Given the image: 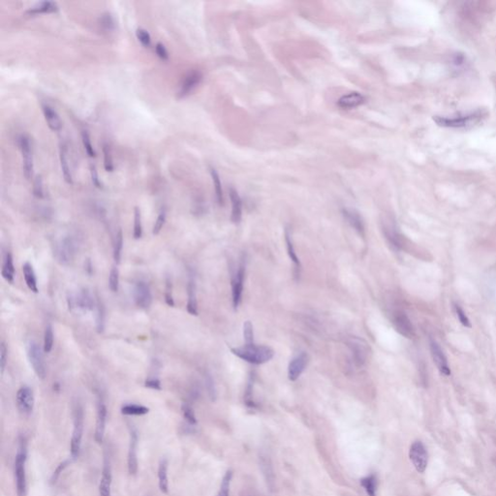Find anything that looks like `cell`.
<instances>
[{
    "label": "cell",
    "mask_w": 496,
    "mask_h": 496,
    "mask_svg": "<svg viewBox=\"0 0 496 496\" xmlns=\"http://www.w3.org/2000/svg\"><path fill=\"white\" fill-rule=\"evenodd\" d=\"M231 480H232V472L228 471L223 477L222 483L220 485V490H219L217 496H229Z\"/></svg>",
    "instance_id": "f6af8a7d"
},
{
    "label": "cell",
    "mask_w": 496,
    "mask_h": 496,
    "mask_svg": "<svg viewBox=\"0 0 496 496\" xmlns=\"http://www.w3.org/2000/svg\"><path fill=\"white\" fill-rule=\"evenodd\" d=\"M231 352L241 360L253 364H263L272 360L274 356L272 348L263 345H244L243 347L232 348Z\"/></svg>",
    "instance_id": "6da1fadb"
},
{
    "label": "cell",
    "mask_w": 496,
    "mask_h": 496,
    "mask_svg": "<svg viewBox=\"0 0 496 496\" xmlns=\"http://www.w3.org/2000/svg\"><path fill=\"white\" fill-rule=\"evenodd\" d=\"M90 174H91V179H92L93 184L96 186L97 188H101L102 184L100 182L98 173H97V170H96V168H95L94 165H91L90 166Z\"/></svg>",
    "instance_id": "6f0895ef"
},
{
    "label": "cell",
    "mask_w": 496,
    "mask_h": 496,
    "mask_svg": "<svg viewBox=\"0 0 496 496\" xmlns=\"http://www.w3.org/2000/svg\"><path fill=\"white\" fill-rule=\"evenodd\" d=\"M165 300L166 303L170 306H174V301L173 298V292H172V282L170 279H167L166 282V291H165Z\"/></svg>",
    "instance_id": "f5cc1de1"
},
{
    "label": "cell",
    "mask_w": 496,
    "mask_h": 496,
    "mask_svg": "<svg viewBox=\"0 0 496 496\" xmlns=\"http://www.w3.org/2000/svg\"><path fill=\"white\" fill-rule=\"evenodd\" d=\"M101 25L103 27H105L107 30H111V29H112L114 27V23H113L112 16L110 14L103 15L102 21H101Z\"/></svg>",
    "instance_id": "9f6ffc18"
},
{
    "label": "cell",
    "mask_w": 496,
    "mask_h": 496,
    "mask_svg": "<svg viewBox=\"0 0 496 496\" xmlns=\"http://www.w3.org/2000/svg\"><path fill=\"white\" fill-rule=\"evenodd\" d=\"M181 410H182V414H183V417H184L186 422H188L189 424H191V425L197 424V419H196L194 410H193V408L190 405L184 403L182 405V407H181Z\"/></svg>",
    "instance_id": "ee69618b"
},
{
    "label": "cell",
    "mask_w": 496,
    "mask_h": 496,
    "mask_svg": "<svg viewBox=\"0 0 496 496\" xmlns=\"http://www.w3.org/2000/svg\"><path fill=\"white\" fill-rule=\"evenodd\" d=\"M68 463H69V461H64L63 463H61V464L57 467V469H56L55 471L53 472V475H52V477H51V483H55V482H56V480H57V478H58L59 474L63 471V469L67 466V464H68Z\"/></svg>",
    "instance_id": "680465c9"
},
{
    "label": "cell",
    "mask_w": 496,
    "mask_h": 496,
    "mask_svg": "<svg viewBox=\"0 0 496 496\" xmlns=\"http://www.w3.org/2000/svg\"><path fill=\"white\" fill-rule=\"evenodd\" d=\"M149 412L148 407L135 403L125 404L121 407V413L126 416H144L147 415Z\"/></svg>",
    "instance_id": "1f68e13d"
},
{
    "label": "cell",
    "mask_w": 496,
    "mask_h": 496,
    "mask_svg": "<svg viewBox=\"0 0 496 496\" xmlns=\"http://www.w3.org/2000/svg\"><path fill=\"white\" fill-rule=\"evenodd\" d=\"M137 38L138 40L140 41V43L145 46V47H149L150 46V43H151V38H150V35H149V32L146 30V29H143V28H138L136 31Z\"/></svg>",
    "instance_id": "7dc6e473"
},
{
    "label": "cell",
    "mask_w": 496,
    "mask_h": 496,
    "mask_svg": "<svg viewBox=\"0 0 496 496\" xmlns=\"http://www.w3.org/2000/svg\"><path fill=\"white\" fill-rule=\"evenodd\" d=\"M82 140H83L84 148H85L86 151H87V155L89 157H95L96 156V152H95V150L93 149V146L91 144L90 137L88 135L87 131H85V130L82 132Z\"/></svg>",
    "instance_id": "bcb514c9"
},
{
    "label": "cell",
    "mask_w": 496,
    "mask_h": 496,
    "mask_svg": "<svg viewBox=\"0 0 496 496\" xmlns=\"http://www.w3.org/2000/svg\"><path fill=\"white\" fill-rule=\"evenodd\" d=\"M187 295H188V300H187V305H186L187 312L190 315L197 316L198 315V301H197V296H196V285L192 279L189 280L188 285H187Z\"/></svg>",
    "instance_id": "d4e9b609"
},
{
    "label": "cell",
    "mask_w": 496,
    "mask_h": 496,
    "mask_svg": "<svg viewBox=\"0 0 496 496\" xmlns=\"http://www.w3.org/2000/svg\"><path fill=\"white\" fill-rule=\"evenodd\" d=\"M211 174L212 181H213V185H214L216 201L220 206H222L224 203L223 189H222V184H221L219 174L216 172V170L213 168H211Z\"/></svg>",
    "instance_id": "d6a6232c"
},
{
    "label": "cell",
    "mask_w": 496,
    "mask_h": 496,
    "mask_svg": "<svg viewBox=\"0 0 496 496\" xmlns=\"http://www.w3.org/2000/svg\"><path fill=\"white\" fill-rule=\"evenodd\" d=\"M58 10V6L55 2L52 1H44L41 2L34 7L30 8L27 14L29 15H37V14H45V13L56 12Z\"/></svg>",
    "instance_id": "f546056e"
},
{
    "label": "cell",
    "mask_w": 496,
    "mask_h": 496,
    "mask_svg": "<svg viewBox=\"0 0 496 496\" xmlns=\"http://www.w3.org/2000/svg\"><path fill=\"white\" fill-rule=\"evenodd\" d=\"M68 303L69 307L79 308L82 311H91L96 307V301L87 289H82L77 294L70 296Z\"/></svg>",
    "instance_id": "ba28073f"
},
{
    "label": "cell",
    "mask_w": 496,
    "mask_h": 496,
    "mask_svg": "<svg viewBox=\"0 0 496 496\" xmlns=\"http://www.w3.org/2000/svg\"><path fill=\"white\" fill-rule=\"evenodd\" d=\"M205 384H206V389L208 391L209 397L212 401H214L216 399V388H215L213 378L209 373L205 374Z\"/></svg>",
    "instance_id": "b9f144b4"
},
{
    "label": "cell",
    "mask_w": 496,
    "mask_h": 496,
    "mask_svg": "<svg viewBox=\"0 0 496 496\" xmlns=\"http://www.w3.org/2000/svg\"><path fill=\"white\" fill-rule=\"evenodd\" d=\"M409 459L419 473L425 471L428 463V453L422 441H415L410 447Z\"/></svg>",
    "instance_id": "52a82bcc"
},
{
    "label": "cell",
    "mask_w": 496,
    "mask_h": 496,
    "mask_svg": "<svg viewBox=\"0 0 496 496\" xmlns=\"http://www.w3.org/2000/svg\"><path fill=\"white\" fill-rule=\"evenodd\" d=\"M23 273L25 277V284L28 287V289L35 294L38 293L39 289H38L37 277L32 265L29 263H25L23 266Z\"/></svg>",
    "instance_id": "4316f807"
},
{
    "label": "cell",
    "mask_w": 496,
    "mask_h": 496,
    "mask_svg": "<svg viewBox=\"0 0 496 496\" xmlns=\"http://www.w3.org/2000/svg\"><path fill=\"white\" fill-rule=\"evenodd\" d=\"M393 324L397 332L406 338H413L415 330L408 316L401 311H397L393 316Z\"/></svg>",
    "instance_id": "9a60e30c"
},
{
    "label": "cell",
    "mask_w": 496,
    "mask_h": 496,
    "mask_svg": "<svg viewBox=\"0 0 496 496\" xmlns=\"http://www.w3.org/2000/svg\"><path fill=\"white\" fill-rule=\"evenodd\" d=\"M19 144L23 156L24 174L27 179H30L33 176V155L29 139L26 136H22L20 138Z\"/></svg>",
    "instance_id": "7c38bea8"
},
{
    "label": "cell",
    "mask_w": 496,
    "mask_h": 496,
    "mask_svg": "<svg viewBox=\"0 0 496 496\" xmlns=\"http://www.w3.org/2000/svg\"><path fill=\"white\" fill-rule=\"evenodd\" d=\"M127 467L130 475H136L138 472V434L134 428H131L130 431Z\"/></svg>",
    "instance_id": "d6986e66"
},
{
    "label": "cell",
    "mask_w": 496,
    "mask_h": 496,
    "mask_svg": "<svg viewBox=\"0 0 496 496\" xmlns=\"http://www.w3.org/2000/svg\"><path fill=\"white\" fill-rule=\"evenodd\" d=\"M145 386L149 389H151V390H155V391H161V382L159 379L157 378H154V377H151V378H148L145 382Z\"/></svg>",
    "instance_id": "db71d44e"
},
{
    "label": "cell",
    "mask_w": 496,
    "mask_h": 496,
    "mask_svg": "<svg viewBox=\"0 0 496 496\" xmlns=\"http://www.w3.org/2000/svg\"><path fill=\"white\" fill-rule=\"evenodd\" d=\"M348 347L351 350L356 365L362 366L368 357V344L358 337H351L348 340Z\"/></svg>",
    "instance_id": "30bf717a"
},
{
    "label": "cell",
    "mask_w": 496,
    "mask_h": 496,
    "mask_svg": "<svg viewBox=\"0 0 496 496\" xmlns=\"http://www.w3.org/2000/svg\"><path fill=\"white\" fill-rule=\"evenodd\" d=\"M33 194L37 198H43L44 197V186H43V179L41 175H38L33 182Z\"/></svg>",
    "instance_id": "681fc988"
},
{
    "label": "cell",
    "mask_w": 496,
    "mask_h": 496,
    "mask_svg": "<svg viewBox=\"0 0 496 496\" xmlns=\"http://www.w3.org/2000/svg\"><path fill=\"white\" fill-rule=\"evenodd\" d=\"M365 98L362 94L359 92H351L346 95H343L337 101V106L341 109H354L363 104Z\"/></svg>",
    "instance_id": "7402d4cb"
},
{
    "label": "cell",
    "mask_w": 496,
    "mask_h": 496,
    "mask_svg": "<svg viewBox=\"0 0 496 496\" xmlns=\"http://www.w3.org/2000/svg\"><path fill=\"white\" fill-rule=\"evenodd\" d=\"M455 309H456V313L458 315V318H459V322L461 323L464 327L466 328H471V323H470V320L468 319L467 315L465 314V312L462 310V308L456 304L455 305Z\"/></svg>",
    "instance_id": "f907efd6"
},
{
    "label": "cell",
    "mask_w": 496,
    "mask_h": 496,
    "mask_svg": "<svg viewBox=\"0 0 496 496\" xmlns=\"http://www.w3.org/2000/svg\"><path fill=\"white\" fill-rule=\"evenodd\" d=\"M243 338L245 341V345L254 344V332L253 326L250 321H246L243 324Z\"/></svg>",
    "instance_id": "7bdbcfd3"
},
{
    "label": "cell",
    "mask_w": 496,
    "mask_h": 496,
    "mask_svg": "<svg viewBox=\"0 0 496 496\" xmlns=\"http://www.w3.org/2000/svg\"><path fill=\"white\" fill-rule=\"evenodd\" d=\"M429 347H430L431 357H432L433 361L435 362L437 368L439 369L440 373L445 375V376H450L451 369H450V366L448 364V360H447L446 356H445L443 350L439 346V344L434 340H430Z\"/></svg>",
    "instance_id": "2e32d148"
},
{
    "label": "cell",
    "mask_w": 496,
    "mask_h": 496,
    "mask_svg": "<svg viewBox=\"0 0 496 496\" xmlns=\"http://www.w3.org/2000/svg\"><path fill=\"white\" fill-rule=\"evenodd\" d=\"M107 407L103 399L100 398L97 402V416H96V426L94 438L97 443H102L105 435L106 422H107Z\"/></svg>",
    "instance_id": "ac0fdd59"
},
{
    "label": "cell",
    "mask_w": 496,
    "mask_h": 496,
    "mask_svg": "<svg viewBox=\"0 0 496 496\" xmlns=\"http://www.w3.org/2000/svg\"><path fill=\"white\" fill-rule=\"evenodd\" d=\"M25 464H26V443L25 438L21 437L16 459H15V466H14L15 482H16L18 496H25V489H26Z\"/></svg>",
    "instance_id": "7a4b0ae2"
},
{
    "label": "cell",
    "mask_w": 496,
    "mask_h": 496,
    "mask_svg": "<svg viewBox=\"0 0 496 496\" xmlns=\"http://www.w3.org/2000/svg\"><path fill=\"white\" fill-rule=\"evenodd\" d=\"M59 156H60V165H61L62 174H63L64 180L68 184H72L73 183V178H72L71 170H70V167H69V164H68L67 152H66V149H65L64 146H62L61 148H60Z\"/></svg>",
    "instance_id": "4dcf8cb0"
},
{
    "label": "cell",
    "mask_w": 496,
    "mask_h": 496,
    "mask_svg": "<svg viewBox=\"0 0 496 496\" xmlns=\"http://www.w3.org/2000/svg\"><path fill=\"white\" fill-rule=\"evenodd\" d=\"M53 341H54V335L52 332V327L50 325H48L45 330L44 334V345L43 349L45 353H50L53 347Z\"/></svg>",
    "instance_id": "8d00e7d4"
},
{
    "label": "cell",
    "mask_w": 496,
    "mask_h": 496,
    "mask_svg": "<svg viewBox=\"0 0 496 496\" xmlns=\"http://www.w3.org/2000/svg\"><path fill=\"white\" fill-rule=\"evenodd\" d=\"M246 496H251V495H246Z\"/></svg>",
    "instance_id": "91938a15"
},
{
    "label": "cell",
    "mask_w": 496,
    "mask_h": 496,
    "mask_svg": "<svg viewBox=\"0 0 496 496\" xmlns=\"http://www.w3.org/2000/svg\"><path fill=\"white\" fill-rule=\"evenodd\" d=\"M42 110H43L45 119L47 121L48 126L50 127V130H52L54 132L59 131L61 129L62 122L57 112H55L49 105H43Z\"/></svg>",
    "instance_id": "cb8c5ba5"
},
{
    "label": "cell",
    "mask_w": 496,
    "mask_h": 496,
    "mask_svg": "<svg viewBox=\"0 0 496 496\" xmlns=\"http://www.w3.org/2000/svg\"><path fill=\"white\" fill-rule=\"evenodd\" d=\"M155 51L157 53V55L163 59V60H168L169 59V52L167 49L165 48V46L162 44V43H157L155 45Z\"/></svg>",
    "instance_id": "11a10c76"
},
{
    "label": "cell",
    "mask_w": 496,
    "mask_h": 496,
    "mask_svg": "<svg viewBox=\"0 0 496 496\" xmlns=\"http://www.w3.org/2000/svg\"><path fill=\"white\" fill-rule=\"evenodd\" d=\"M165 222H166V212L163 211L159 213L155 223H154V226H153V229H152V234L153 235H158L160 232H161L164 225H165Z\"/></svg>",
    "instance_id": "c3c4849f"
},
{
    "label": "cell",
    "mask_w": 496,
    "mask_h": 496,
    "mask_svg": "<svg viewBox=\"0 0 496 496\" xmlns=\"http://www.w3.org/2000/svg\"><path fill=\"white\" fill-rule=\"evenodd\" d=\"M202 80H203V74L198 70H192L188 72L180 85V88L177 92V97L183 98L189 95L193 91V89L198 87Z\"/></svg>",
    "instance_id": "5bb4252c"
},
{
    "label": "cell",
    "mask_w": 496,
    "mask_h": 496,
    "mask_svg": "<svg viewBox=\"0 0 496 496\" xmlns=\"http://www.w3.org/2000/svg\"><path fill=\"white\" fill-rule=\"evenodd\" d=\"M122 249H123V234L122 231L119 230L116 233L114 245H113V260L116 264H118L121 260Z\"/></svg>",
    "instance_id": "836d02e7"
},
{
    "label": "cell",
    "mask_w": 496,
    "mask_h": 496,
    "mask_svg": "<svg viewBox=\"0 0 496 496\" xmlns=\"http://www.w3.org/2000/svg\"><path fill=\"white\" fill-rule=\"evenodd\" d=\"M96 327H97V331L99 333H102L105 329V318H106V314H105V307L102 303V301L100 300L99 298L96 300Z\"/></svg>",
    "instance_id": "e575fe53"
},
{
    "label": "cell",
    "mask_w": 496,
    "mask_h": 496,
    "mask_svg": "<svg viewBox=\"0 0 496 496\" xmlns=\"http://www.w3.org/2000/svg\"><path fill=\"white\" fill-rule=\"evenodd\" d=\"M112 467L109 457L105 456L104 466L100 479L99 496H112Z\"/></svg>",
    "instance_id": "e0dca14e"
},
{
    "label": "cell",
    "mask_w": 496,
    "mask_h": 496,
    "mask_svg": "<svg viewBox=\"0 0 496 496\" xmlns=\"http://www.w3.org/2000/svg\"><path fill=\"white\" fill-rule=\"evenodd\" d=\"M73 422H74V428H73V433L71 438V444H70V453L72 459H78L81 453V447H82V439H83V433H84V422H85V415H84V409L81 406L80 403H76L73 407Z\"/></svg>",
    "instance_id": "3957f363"
},
{
    "label": "cell",
    "mask_w": 496,
    "mask_h": 496,
    "mask_svg": "<svg viewBox=\"0 0 496 496\" xmlns=\"http://www.w3.org/2000/svg\"><path fill=\"white\" fill-rule=\"evenodd\" d=\"M78 240L74 236H63L61 239L55 244L54 255L57 261L62 265H69L74 260L75 256L78 252Z\"/></svg>",
    "instance_id": "5b68a950"
},
{
    "label": "cell",
    "mask_w": 496,
    "mask_h": 496,
    "mask_svg": "<svg viewBox=\"0 0 496 496\" xmlns=\"http://www.w3.org/2000/svg\"><path fill=\"white\" fill-rule=\"evenodd\" d=\"M143 236V225H142V215L141 211L135 208L134 211V231L133 236L135 239H140Z\"/></svg>",
    "instance_id": "f35d334b"
},
{
    "label": "cell",
    "mask_w": 496,
    "mask_h": 496,
    "mask_svg": "<svg viewBox=\"0 0 496 496\" xmlns=\"http://www.w3.org/2000/svg\"><path fill=\"white\" fill-rule=\"evenodd\" d=\"M17 406L19 411L25 416H29L34 408V394L31 388L23 386L19 389L16 397Z\"/></svg>",
    "instance_id": "9c48e42d"
},
{
    "label": "cell",
    "mask_w": 496,
    "mask_h": 496,
    "mask_svg": "<svg viewBox=\"0 0 496 496\" xmlns=\"http://www.w3.org/2000/svg\"><path fill=\"white\" fill-rule=\"evenodd\" d=\"M360 484L363 486V488L365 489V491L367 492L368 495L375 496L376 489H377V478L374 475L368 476V477L362 479L360 481Z\"/></svg>",
    "instance_id": "d590c367"
},
{
    "label": "cell",
    "mask_w": 496,
    "mask_h": 496,
    "mask_svg": "<svg viewBox=\"0 0 496 496\" xmlns=\"http://www.w3.org/2000/svg\"><path fill=\"white\" fill-rule=\"evenodd\" d=\"M133 297L139 308L148 309L152 302V294L149 284L142 280L136 282L133 289Z\"/></svg>",
    "instance_id": "8fae6325"
},
{
    "label": "cell",
    "mask_w": 496,
    "mask_h": 496,
    "mask_svg": "<svg viewBox=\"0 0 496 496\" xmlns=\"http://www.w3.org/2000/svg\"><path fill=\"white\" fill-rule=\"evenodd\" d=\"M158 486L162 493L167 494L169 492L168 460L166 459H162L158 465Z\"/></svg>",
    "instance_id": "83f0119b"
},
{
    "label": "cell",
    "mask_w": 496,
    "mask_h": 496,
    "mask_svg": "<svg viewBox=\"0 0 496 496\" xmlns=\"http://www.w3.org/2000/svg\"><path fill=\"white\" fill-rule=\"evenodd\" d=\"M244 275H245V267L242 263L240 264L236 274L232 279V299H233V306L235 309H237V307L241 302Z\"/></svg>",
    "instance_id": "4fadbf2b"
},
{
    "label": "cell",
    "mask_w": 496,
    "mask_h": 496,
    "mask_svg": "<svg viewBox=\"0 0 496 496\" xmlns=\"http://www.w3.org/2000/svg\"><path fill=\"white\" fill-rule=\"evenodd\" d=\"M230 199L232 203L231 220L233 223L238 224L241 220V215H242V203L236 189L234 188L230 189Z\"/></svg>",
    "instance_id": "603a6c76"
},
{
    "label": "cell",
    "mask_w": 496,
    "mask_h": 496,
    "mask_svg": "<svg viewBox=\"0 0 496 496\" xmlns=\"http://www.w3.org/2000/svg\"><path fill=\"white\" fill-rule=\"evenodd\" d=\"M285 240L287 252H288L289 258L291 259V261L294 264V267H295V275L298 277V276H299V273H300V262H299L298 255H297V252H296L295 247H294L293 240H292V236H291V233H290L289 229H286L285 230Z\"/></svg>",
    "instance_id": "484cf974"
},
{
    "label": "cell",
    "mask_w": 496,
    "mask_h": 496,
    "mask_svg": "<svg viewBox=\"0 0 496 496\" xmlns=\"http://www.w3.org/2000/svg\"><path fill=\"white\" fill-rule=\"evenodd\" d=\"M7 354H8V349L6 347L5 342L3 341L1 343V349H0V368H1V374L4 373L5 367H6Z\"/></svg>",
    "instance_id": "816d5d0a"
},
{
    "label": "cell",
    "mask_w": 496,
    "mask_h": 496,
    "mask_svg": "<svg viewBox=\"0 0 496 496\" xmlns=\"http://www.w3.org/2000/svg\"><path fill=\"white\" fill-rule=\"evenodd\" d=\"M44 349L40 347V345L35 341H30L27 345V359L32 366L33 371L37 375L38 378L44 380L47 374L46 361L44 358Z\"/></svg>",
    "instance_id": "8992f818"
},
{
    "label": "cell",
    "mask_w": 496,
    "mask_h": 496,
    "mask_svg": "<svg viewBox=\"0 0 496 496\" xmlns=\"http://www.w3.org/2000/svg\"><path fill=\"white\" fill-rule=\"evenodd\" d=\"M109 288L112 293H116L119 288V272L116 267H113L109 275Z\"/></svg>",
    "instance_id": "ab89813d"
},
{
    "label": "cell",
    "mask_w": 496,
    "mask_h": 496,
    "mask_svg": "<svg viewBox=\"0 0 496 496\" xmlns=\"http://www.w3.org/2000/svg\"><path fill=\"white\" fill-rule=\"evenodd\" d=\"M385 235H386V237L389 239V241L392 243V245H394L397 249L401 248V239H400V236L398 235V233L395 230V228L386 227L385 228Z\"/></svg>",
    "instance_id": "74e56055"
},
{
    "label": "cell",
    "mask_w": 496,
    "mask_h": 496,
    "mask_svg": "<svg viewBox=\"0 0 496 496\" xmlns=\"http://www.w3.org/2000/svg\"><path fill=\"white\" fill-rule=\"evenodd\" d=\"M308 363V356L306 353H301L290 361L288 366V378L290 381H296L301 373L304 371Z\"/></svg>",
    "instance_id": "ffe728a7"
},
{
    "label": "cell",
    "mask_w": 496,
    "mask_h": 496,
    "mask_svg": "<svg viewBox=\"0 0 496 496\" xmlns=\"http://www.w3.org/2000/svg\"><path fill=\"white\" fill-rule=\"evenodd\" d=\"M103 153H104V168L107 172H112L113 171V162H112V152L110 147L105 144L103 147Z\"/></svg>",
    "instance_id": "60d3db41"
},
{
    "label": "cell",
    "mask_w": 496,
    "mask_h": 496,
    "mask_svg": "<svg viewBox=\"0 0 496 496\" xmlns=\"http://www.w3.org/2000/svg\"><path fill=\"white\" fill-rule=\"evenodd\" d=\"M484 116L481 111L470 112L466 114H459L456 116H435L434 121L440 126L450 127V128H463L478 123L482 117Z\"/></svg>",
    "instance_id": "277c9868"
},
{
    "label": "cell",
    "mask_w": 496,
    "mask_h": 496,
    "mask_svg": "<svg viewBox=\"0 0 496 496\" xmlns=\"http://www.w3.org/2000/svg\"><path fill=\"white\" fill-rule=\"evenodd\" d=\"M342 214L344 218L347 220L348 223L352 228L355 229V231L361 236L365 235V227L362 217L360 216V213L355 210L352 209H343Z\"/></svg>",
    "instance_id": "44dd1931"
},
{
    "label": "cell",
    "mask_w": 496,
    "mask_h": 496,
    "mask_svg": "<svg viewBox=\"0 0 496 496\" xmlns=\"http://www.w3.org/2000/svg\"><path fill=\"white\" fill-rule=\"evenodd\" d=\"M2 277L9 283H14L15 280V266L11 253H7L4 257L2 270H1Z\"/></svg>",
    "instance_id": "f1b7e54d"
}]
</instances>
